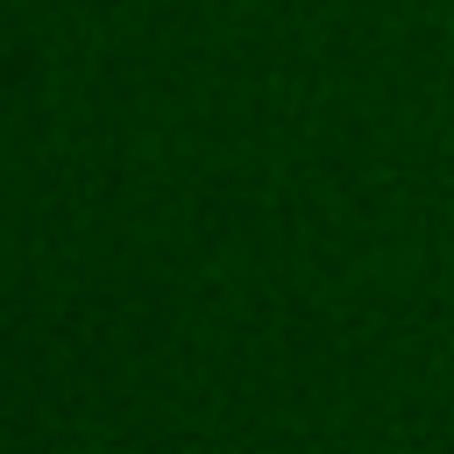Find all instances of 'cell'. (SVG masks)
<instances>
[]
</instances>
